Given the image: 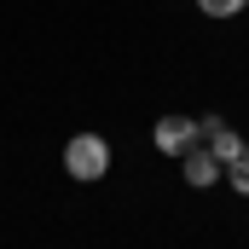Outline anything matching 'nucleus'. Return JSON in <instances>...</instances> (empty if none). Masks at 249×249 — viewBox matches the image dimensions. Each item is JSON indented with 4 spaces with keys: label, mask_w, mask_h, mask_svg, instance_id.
<instances>
[{
    "label": "nucleus",
    "mask_w": 249,
    "mask_h": 249,
    "mask_svg": "<svg viewBox=\"0 0 249 249\" xmlns=\"http://www.w3.org/2000/svg\"><path fill=\"white\" fill-rule=\"evenodd\" d=\"M64 174L81 180V186L105 180V174H110V145H105L99 133H75V139L64 145Z\"/></svg>",
    "instance_id": "f257e3e1"
},
{
    "label": "nucleus",
    "mask_w": 249,
    "mask_h": 249,
    "mask_svg": "<svg viewBox=\"0 0 249 249\" xmlns=\"http://www.w3.org/2000/svg\"><path fill=\"white\" fill-rule=\"evenodd\" d=\"M151 139H157V151H168V157H186V151L203 139V133H197V122H191V116H162V122L151 127Z\"/></svg>",
    "instance_id": "f03ea898"
},
{
    "label": "nucleus",
    "mask_w": 249,
    "mask_h": 249,
    "mask_svg": "<svg viewBox=\"0 0 249 249\" xmlns=\"http://www.w3.org/2000/svg\"><path fill=\"white\" fill-rule=\"evenodd\" d=\"M197 133L209 139V151H214V162H220V168H226V162H232V157L244 151V139H238L232 127L220 122V116H203V122H197Z\"/></svg>",
    "instance_id": "7ed1b4c3"
},
{
    "label": "nucleus",
    "mask_w": 249,
    "mask_h": 249,
    "mask_svg": "<svg viewBox=\"0 0 249 249\" xmlns=\"http://www.w3.org/2000/svg\"><path fill=\"white\" fill-rule=\"evenodd\" d=\"M180 162H186V186H197V191H209L214 180H220V162H214V151H203V139L191 145Z\"/></svg>",
    "instance_id": "20e7f679"
},
{
    "label": "nucleus",
    "mask_w": 249,
    "mask_h": 249,
    "mask_svg": "<svg viewBox=\"0 0 249 249\" xmlns=\"http://www.w3.org/2000/svg\"><path fill=\"white\" fill-rule=\"evenodd\" d=\"M226 180H232V191H238V197H249V145L226 162Z\"/></svg>",
    "instance_id": "39448f33"
},
{
    "label": "nucleus",
    "mask_w": 249,
    "mask_h": 249,
    "mask_svg": "<svg viewBox=\"0 0 249 249\" xmlns=\"http://www.w3.org/2000/svg\"><path fill=\"white\" fill-rule=\"evenodd\" d=\"M203 6V18H238L244 12V0H197Z\"/></svg>",
    "instance_id": "423d86ee"
}]
</instances>
